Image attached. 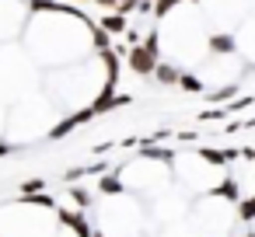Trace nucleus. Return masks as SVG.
Wrapping results in <instances>:
<instances>
[{
	"instance_id": "obj_2",
	"label": "nucleus",
	"mask_w": 255,
	"mask_h": 237,
	"mask_svg": "<svg viewBox=\"0 0 255 237\" xmlns=\"http://www.w3.org/2000/svg\"><path fill=\"white\" fill-rule=\"evenodd\" d=\"M206 49H210V56H231V53L238 49V39H234L231 32H213V35L206 39Z\"/></svg>"
},
{
	"instance_id": "obj_4",
	"label": "nucleus",
	"mask_w": 255,
	"mask_h": 237,
	"mask_svg": "<svg viewBox=\"0 0 255 237\" xmlns=\"http://www.w3.org/2000/svg\"><path fill=\"white\" fill-rule=\"evenodd\" d=\"M123 188H126V185H123V178H119V167L98 178V192H102V195H123Z\"/></svg>"
},
{
	"instance_id": "obj_8",
	"label": "nucleus",
	"mask_w": 255,
	"mask_h": 237,
	"mask_svg": "<svg viewBox=\"0 0 255 237\" xmlns=\"http://www.w3.org/2000/svg\"><path fill=\"white\" fill-rule=\"evenodd\" d=\"M42 185H46L42 178H28V181L21 185V192H25V195H32V192H42Z\"/></svg>"
},
{
	"instance_id": "obj_1",
	"label": "nucleus",
	"mask_w": 255,
	"mask_h": 237,
	"mask_svg": "<svg viewBox=\"0 0 255 237\" xmlns=\"http://www.w3.org/2000/svg\"><path fill=\"white\" fill-rule=\"evenodd\" d=\"M157 63H161V39H157V32H150L143 42H133V46L126 49V67H129V74H136V77H143V80H150V74H154Z\"/></svg>"
},
{
	"instance_id": "obj_11",
	"label": "nucleus",
	"mask_w": 255,
	"mask_h": 237,
	"mask_svg": "<svg viewBox=\"0 0 255 237\" xmlns=\"http://www.w3.org/2000/svg\"><path fill=\"white\" fill-rule=\"evenodd\" d=\"M95 237H102V234H95Z\"/></svg>"
},
{
	"instance_id": "obj_3",
	"label": "nucleus",
	"mask_w": 255,
	"mask_h": 237,
	"mask_svg": "<svg viewBox=\"0 0 255 237\" xmlns=\"http://www.w3.org/2000/svg\"><path fill=\"white\" fill-rule=\"evenodd\" d=\"M150 77H154L161 87H178V77H182V70H178L175 63H157Z\"/></svg>"
},
{
	"instance_id": "obj_6",
	"label": "nucleus",
	"mask_w": 255,
	"mask_h": 237,
	"mask_svg": "<svg viewBox=\"0 0 255 237\" xmlns=\"http://www.w3.org/2000/svg\"><path fill=\"white\" fill-rule=\"evenodd\" d=\"M178 4H182V0H154V4H150V14L161 21V18H168V14H171Z\"/></svg>"
},
{
	"instance_id": "obj_7",
	"label": "nucleus",
	"mask_w": 255,
	"mask_h": 237,
	"mask_svg": "<svg viewBox=\"0 0 255 237\" xmlns=\"http://www.w3.org/2000/svg\"><path fill=\"white\" fill-rule=\"evenodd\" d=\"M178 87L196 94V91H203V77H196V74H182V77H178Z\"/></svg>"
},
{
	"instance_id": "obj_5",
	"label": "nucleus",
	"mask_w": 255,
	"mask_h": 237,
	"mask_svg": "<svg viewBox=\"0 0 255 237\" xmlns=\"http://www.w3.org/2000/svg\"><path fill=\"white\" fill-rule=\"evenodd\" d=\"M98 28H105L109 35H123L126 32V14L119 11V14H105L102 21H98Z\"/></svg>"
},
{
	"instance_id": "obj_9",
	"label": "nucleus",
	"mask_w": 255,
	"mask_h": 237,
	"mask_svg": "<svg viewBox=\"0 0 255 237\" xmlns=\"http://www.w3.org/2000/svg\"><path fill=\"white\" fill-rule=\"evenodd\" d=\"M0 154H11V143H0Z\"/></svg>"
},
{
	"instance_id": "obj_10",
	"label": "nucleus",
	"mask_w": 255,
	"mask_h": 237,
	"mask_svg": "<svg viewBox=\"0 0 255 237\" xmlns=\"http://www.w3.org/2000/svg\"><path fill=\"white\" fill-rule=\"evenodd\" d=\"M192 4H199V0H192Z\"/></svg>"
}]
</instances>
